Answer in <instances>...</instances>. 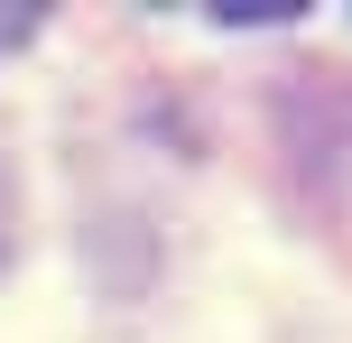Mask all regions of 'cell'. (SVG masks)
<instances>
[{
  "label": "cell",
  "mask_w": 352,
  "mask_h": 343,
  "mask_svg": "<svg viewBox=\"0 0 352 343\" xmlns=\"http://www.w3.org/2000/svg\"><path fill=\"white\" fill-rule=\"evenodd\" d=\"M0 260H10V195H0Z\"/></svg>",
  "instance_id": "6da1fadb"
}]
</instances>
